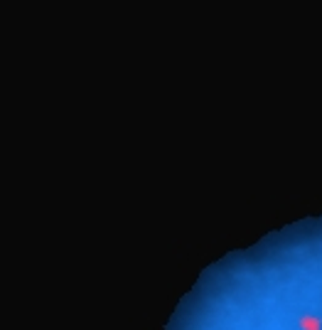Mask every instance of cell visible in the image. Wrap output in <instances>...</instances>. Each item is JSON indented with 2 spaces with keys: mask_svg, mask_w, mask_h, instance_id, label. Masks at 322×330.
I'll list each match as a JSON object with an SVG mask.
<instances>
[{
  "mask_svg": "<svg viewBox=\"0 0 322 330\" xmlns=\"http://www.w3.org/2000/svg\"><path fill=\"white\" fill-rule=\"evenodd\" d=\"M300 330H322L320 318H315V315H310V313L300 315Z\"/></svg>",
  "mask_w": 322,
  "mask_h": 330,
  "instance_id": "6da1fadb",
  "label": "cell"
}]
</instances>
